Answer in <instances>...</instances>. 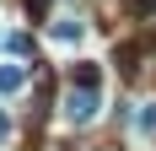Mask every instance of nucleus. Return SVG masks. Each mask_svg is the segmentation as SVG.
<instances>
[{
	"label": "nucleus",
	"instance_id": "4",
	"mask_svg": "<svg viewBox=\"0 0 156 151\" xmlns=\"http://www.w3.org/2000/svg\"><path fill=\"white\" fill-rule=\"evenodd\" d=\"M129 124H135V135H156V103H135V113H129Z\"/></svg>",
	"mask_w": 156,
	"mask_h": 151
},
{
	"label": "nucleus",
	"instance_id": "5",
	"mask_svg": "<svg viewBox=\"0 0 156 151\" xmlns=\"http://www.w3.org/2000/svg\"><path fill=\"white\" fill-rule=\"evenodd\" d=\"M0 43H5L11 60H27V54H32V38H27V32H0Z\"/></svg>",
	"mask_w": 156,
	"mask_h": 151
},
{
	"label": "nucleus",
	"instance_id": "2",
	"mask_svg": "<svg viewBox=\"0 0 156 151\" xmlns=\"http://www.w3.org/2000/svg\"><path fill=\"white\" fill-rule=\"evenodd\" d=\"M48 43L81 49V43H86V22H81V16H54V22H48Z\"/></svg>",
	"mask_w": 156,
	"mask_h": 151
},
{
	"label": "nucleus",
	"instance_id": "3",
	"mask_svg": "<svg viewBox=\"0 0 156 151\" xmlns=\"http://www.w3.org/2000/svg\"><path fill=\"white\" fill-rule=\"evenodd\" d=\"M22 92H27V70H22L16 60H5L0 65V97L11 103V97H22Z\"/></svg>",
	"mask_w": 156,
	"mask_h": 151
},
{
	"label": "nucleus",
	"instance_id": "6",
	"mask_svg": "<svg viewBox=\"0 0 156 151\" xmlns=\"http://www.w3.org/2000/svg\"><path fill=\"white\" fill-rule=\"evenodd\" d=\"M0 140H11V119H5V108H0Z\"/></svg>",
	"mask_w": 156,
	"mask_h": 151
},
{
	"label": "nucleus",
	"instance_id": "1",
	"mask_svg": "<svg viewBox=\"0 0 156 151\" xmlns=\"http://www.w3.org/2000/svg\"><path fill=\"white\" fill-rule=\"evenodd\" d=\"M97 113H102V92H97V87H76V92H65V97H59V119L70 124V130L92 124Z\"/></svg>",
	"mask_w": 156,
	"mask_h": 151
}]
</instances>
